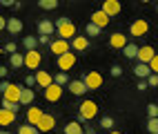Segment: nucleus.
Masks as SVG:
<instances>
[{
	"label": "nucleus",
	"instance_id": "1",
	"mask_svg": "<svg viewBox=\"0 0 158 134\" xmlns=\"http://www.w3.org/2000/svg\"><path fill=\"white\" fill-rule=\"evenodd\" d=\"M96 114H98V105H96V101H82L80 105H78V121H80V123L91 121Z\"/></svg>",
	"mask_w": 158,
	"mask_h": 134
},
{
	"label": "nucleus",
	"instance_id": "2",
	"mask_svg": "<svg viewBox=\"0 0 158 134\" xmlns=\"http://www.w3.org/2000/svg\"><path fill=\"white\" fill-rule=\"evenodd\" d=\"M56 34L60 38L71 40V38H76V25H73L69 18H58L56 20Z\"/></svg>",
	"mask_w": 158,
	"mask_h": 134
},
{
	"label": "nucleus",
	"instance_id": "3",
	"mask_svg": "<svg viewBox=\"0 0 158 134\" xmlns=\"http://www.w3.org/2000/svg\"><path fill=\"white\" fill-rule=\"evenodd\" d=\"M69 49H71V43L67 38H56V40H51V43H49V51H51V54H56V56L65 54V51H69Z\"/></svg>",
	"mask_w": 158,
	"mask_h": 134
},
{
	"label": "nucleus",
	"instance_id": "4",
	"mask_svg": "<svg viewBox=\"0 0 158 134\" xmlns=\"http://www.w3.org/2000/svg\"><path fill=\"white\" fill-rule=\"evenodd\" d=\"M73 65H76V54H71V49L58 56V69L60 71H69Z\"/></svg>",
	"mask_w": 158,
	"mask_h": 134
},
{
	"label": "nucleus",
	"instance_id": "5",
	"mask_svg": "<svg viewBox=\"0 0 158 134\" xmlns=\"http://www.w3.org/2000/svg\"><path fill=\"white\" fill-rule=\"evenodd\" d=\"M82 80H85V85L89 89H98L102 85V76L100 71H87V74H82Z\"/></svg>",
	"mask_w": 158,
	"mask_h": 134
},
{
	"label": "nucleus",
	"instance_id": "6",
	"mask_svg": "<svg viewBox=\"0 0 158 134\" xmlns=\"http://www.w3.org/2000/svg\"><path fill=\"white\" fill-rule=\"evenodd\" d=\"M60 96H62V85H58V83H51L49 87H45V98H47L49 103H56V101H60Z\"/></svg>",
	"mask_w": 158,
	"mask_h": 134
},
{
	"label": "nucleus",
	"instance_id": "7",
	"mask_svg": "<svg viewBox=\"0 0 158 134\" xmlns=\"http://www.w3.org/2000/svg\"><path fill=\"white\" fill-rule=\"evenodd\" d=\"M40 60H43V56H40L36 49H29L27 54H25V67H29V69H38V67H40Z\"/></svg>",
	"mask_w": 158,
	"mask_h": 134
},
{
	"label": "nucleus",
	"instance_id": "8",
	"mask_svg": "<svg viewBox=\"0 0 158 134\" xmlns=\"http://www.w3.org/2000/svg\"><path fill=\"white\" fill-rule=\"evenodd\" d=\"M154 56H156V49L154 47H149V45L138 47V63H147V65H149Z\"/></svg>",
	"mask_w": 158,
	"mask_h": 134
},
{
	"label": "nucleus",
	"instance_id": "9",
	"mask_svg": "<svg viewBox=\"0 0 158 134\" xmlns=\"http://www.w3.org/2000/svg\"><path fill=\"white\" fill-rule=\"evenodd\" d=\"M102 11L107 14L109 18L118 16L120 14V0H105V2H102Z\"/></svg>",
	"mask_w": 158,
	"mask_h": 134
},
{
	"label": "nucleus",
	"instance_id": "10",
	"mask_svg": "<svg viewBox=\"0 0 158 134\" xmlns=\"http://www.w3.org/2000/svg\"><path fill=\"white\" fill-rule=\"evenodd\" d=\"M43 116H45V112L40 110V107H34V105H29V110H27V123H31V125H38Z\"/></svg>",
	"mask_w": 158,
	"mask_h": 134
},
{
	"label": "nucleus",
	"instance_id": "11",
	"mask_svg": "<svg viewBox=\"0 0 158 134\" xmlns=\"http://www.w3.org/2000/svg\"><path fill=\"white\" fill-rule=\"evenodd\" d=\"M20 92H23V85H9V89L2 94V98L5 101H16V103H20Z\"/></svg>",
	"mask_w": 158,
	"mask_h": 134
},
{
	"label": "nucleus",
	"instance_id": "12",
	"mask_svg": "<svg viewBox=\"0 0 158 134\" xmlns=\"http://www.w3.org/2000/svg\"><path fill=\"white\" fill-rule=\"evenodd\" d=\"M147 32H149V25H147L145 20H136V23H131V27H129L131 36H145Z\"/></svg>",
	"mask_w": 158,
	"mask_h": 134
},
{
	"label": "nucleus",
	"instance_id": "13",
	"mask_svg": "<svg viewBox=\"0 0 158 134\" xmlns=\"http://www.w3.org/2000/svg\"><path fill=\"white\" fill-rule=\"evenodd\" d=\"M91 23H94V25H98L100 29H105V27L109 25V16L105 14L102 9H98V11H94V14H91Z\"/></svg>",
	"mask_w": 158,
	"mask_h": 134
},
{
	"label": "nucleus",
	"instance_id": "14",
	"mask_svg": "<svg viewBox=\"0 0 158 134\" xmlns=\"http://www.w3.org/2000/svg\"><path fill=\"white\" fill-rule=\"evenodd\" d=\"M36 128H38L40 132H51V130L56 128V119L51 116V114H45L43 119H40V123H38Z\"/></svg>",
	"mask_w": 158,
	"mask_h": 134
},
{
	"label": "nucleus",
	"instance_id": "15",
	"mask_svg": "<svg viewBox=\"0 0 158 134\" xmlns=\"http://www.w3.org/2000/svg\"><path fill=\"white\" fill-rule=\"evenodd\" d=\"M69 92L71 94H76V96H82L85 92H89V87L85 85V80H69Z\"/></svg>",
	"mask_w": 158,
	"mask_h": 134
},
{
	"label": "nucleus",
	"instance_id": "16",
	"mask_svg": "<svg viewBox=\"0 0 158 134\" xmlns=\"http://www.w3.org/2000/svg\"><path fill=\"white\" fill-rule=\"evenodd\" d=\"M109 45H111L114 49H123L125 45H127V36L120 34V32H116V34L109 36Z\"/></svg>",
	"mask_w": 158,
	"mask_h": 134
},
{
	"label": "nucleus",
	"instance_id": "17",
	"mask_svg": "<svg viewBox=\"0 0 158 134\" xmlns=\"http://www.w3.org/2000/svg\"><path fill=\"white\" fill-rule=\"evenodd\" d=\"M51 83H54V76L49 74V71H36V85H40V87H49Z\"/></svg>",
	"mask_w": 158,
	"mask_h": 134
},
{
	"label": "nucleus",
	"instance_id": "18",
	"mask_svg": "<svg viewBox=\"0 0 158 134\" xmlns=\"http://www.w3.org/2000/svg\"><path fill=\"white\" fill-rule=\"evenodd\" d=\"M54 32H56V25L51 23V20H40L38 23V34L40 36H51Z\"/></svg>",
	"mask_w": 158,
	"mask_h": 134
},
{
	"label": "nucleus",
	"instance_id": "19",
	"mask_svg": "<svg viewBox=\"0 0 158 134\" xmlns=\"http://www.w3.org/2000/svg\"><path fill=\"white\" fill-rule=\"evenodd\" d=\"M16 121V112L7 110V107H0V125H11Z\"/></svg>",
	"mask_w": 158,
	"mask_h": 134
},
{
	"label": "nucleus",
	"instance_id": "20",
	"mask_svg": "<svg viewBox=\"0 0 158 134\" xmlns=\"http://www.w3.org/2000/svg\"><path fill=\"white\" fill-rule=\"evenodd\" d=\"M89 47V40L85 36H76V38H71V49L73 51H85Z\"/></svg>",
	"mask_w": 158,
	"mask_h": 134
},
{
	"label": "nucleus",
	"instance_id": "21",
	"mask_svg": "<svg viewBox=\"0 0 158 134\" xmlns=\"http://www.w3.org/2000/svg\"><path fill=\"white\" fill-rule=\"evenodd\" d=\"M36 98L34 94V89H29V87H23V92H20V105H31Z\"/></svg>",
	"mask_w": 158,
	"mask_h": 134
},
{
	"label": "nucleus",
	"instance_id": "22",
	"mask_svg": "<svg viewBox=\"0 0 158 134\" xmlns=\"http://www.w3.org/2000/svg\"><path fill=\"white\" fill-rule=\"evenodd\" d=\"M65 134H85V128H82L80 121H71L65 125Z\"/></svg>",
	"mask_w": 158,
	"mask_h": 134
},
{
	"label": "nucleus",
	"instance_id": "23",
	"mask_svg": "<svg viewBox=\"0 0 158 134\" xmlns=\"http://www.w3.org/2000/svg\"><path fill=\"white\" fill-rule=\"evenodd\" d=\"M134 71H136V76H138V78H147L149 74H154V71H152V67L147 65V63H138V65L134 67Z\"/></svg>",
	"mask_w": 158,
	"mask_h": 134
},
{
	"label": "nucleus",
	"instance_id": "24",
	"mask_svg": "<svg viewBox=\"0 0 158 134\" xmlns=\"http://www.w3.org/2000/svg\"><path fill=\"white\" fill-rule=\"evenodd\" d=\"M7 29L11 34H20V32H23V20H20V18H9L7 20Z\"/></svg>",
	"mask_w": 158,
	"mask_h": 134
},
{
	"label": "nucleus",
	"instance_id": "25",
	"mask_svg": "<svg viewBox=\"0 0 158 134\" xmlns=\"http://www.w3.org/2000/svg\"><path fill=\"white\" fill-rule=\"evenodd\" d=\"M123 54H125V58H138V45L127 43L123 47Z\"/></svg>",
	"mask_w": 158,
	"mask_h": 134
},
{
	"label": "nucleus",
	"instance_id": "26",
	"mask_svg": "<svg viewBox=\"0 0 158 134\" xmlns=\"http://www.w3.org/2000/svg\"><path fill=\"white\" fill-rule=\"evenodd\" d=\"M9 63H11V67H23L25 65V54H11Z\"/></svg>",
	"mask_w": 158,
	"mask_h": 134
},
{
	"label": "nucleus",
	"instance_id": "27",
	"mask_svg": "<svg viewBox=\"0 0 158 134\" xmlns=\"http://www.w3.org/2000/svg\"><path fill=\"white\" fill-rule=\"evenodd\" d=\"M40 130L36 125H31V123H27V125H20L18 128V134H38Z\"/></svg>",
	"mask_w": 158,
	"mask_h": 134
},
{
	"label": "nucleus",
	"instance_id": "28",
	"mask_svg": "<svg viewBox=\"0 0 158 134\" xmlns=\"http://www.w3.org/2000/svg\"><path fill=\"white\" fill-rule=\"evenodd\" d=\"M23 45H25V49L29 51V49H36L40 43H38V38H34V36H27V38L23 40Z\"/></svg>",
	"mask_w": 158,
	"mask_h": 134
},
{
	"label": "nucleus",
	"instance_id": "29",
	"mask_svg": "<svg viewBox=\"0 0 158 134\" xmlns=\"http://www.w3.org/2000/svg\"><path fill=\"white\" fill-rule=\"evenodd\" d=\"M54 83H58V85H69V78H67V71H58V74L54 76Z\"/></svg>",
	"mask_w": 158,
	"mask_h": 134
},
{
	"label": "nucleus",
	"instance_id": "30",
	"mask_svg": "<svg viewBox=\"0 0 158 134\" xmlns=\"http://www.w3.org/2000/svg\"><path fill=\"white\" fill-rule=\"evenodd\" d=\"M100 32H102V29H100L98 25H94V23H91V20H89V25L85 27V34H87V36H98Z\"/></svg>",
	"mask_w": 158,
	"mask_h": 134
},
{
	"label": "nucleus",
	"instance_id": "31",
	"mask_svg": "<svg viewBox=\"0 0 158 134\" xmlns=\"http://www.w3.org/2000/svg\"><path fill=\"white\" fill-rule=\"evenodd\" d=\"M147 132H149V134H158V119H149V121H147Z\"/></svg>",
	"mask_w": 158,
	"mask_h": 134
},
{
	"label": "nucleus",
	"instance_id": "32",
	"mask_svg": "<svg viewBox=\"0 0 158 134\" xmlns=\"http://www.w3.org/2000/svg\"><path fill=\"white\" fill-rule=\"evenodd\" d=\"M38 5L43 9H56L58 7V0H38Z\"/></svg>",
	"mask_w": 158,
	"mask_h": 134
},
{
	"label": "nucleus",
	"instance_id": "33",
	"mask_svg": "<svg viewBox=\"0 0 158 134\" xmlns=\"http://www.w3.org/2000/svg\"><path fill=\"white\" fill-rule=\"evenodd\" d=\"M2 107H7V110H11V112H18V107H20V103H16V101H5V98H2Z\"/></svg>",
	"mask_w": 158,
	"mask_h": 134
},
{
	"label": "nucleus",
	"instance_id": "34",
	"mask_svg": "<svg viewBox=\"0 0 158 134\" xmlns=\"http://www.w3.org/2000/svg\"><path fill=\"white\" fill-rule=\"evenodd\" d=\"M100 125H102V130H111L114 128V119L111 116H102L100 119Z\"/></svg>",
	"mask_w": 158,
	"mask_h": 134
},
{
	"label": "nucleus",
	"instance_id": "35",
	"mask_svg": "<svg viewBox=\"0 0 158 134\" xmlns=\"http://www.w3.org/2000/svg\"><path fill=\"white\" fill-rule=\"evenodd\" d=\"M147 112H149V119H158V105H156V103L147 105Z\"/></svg>",
	"mask_w": 158,
	"mask_h": 134
},
{
	"label": "nucleus",
	"instance_id": "36",
	"mask_svg": "<svg viewBox=\"0 0 158 134\" xmlns=\"http://www.w3.org/2000/svg\"><path fill=\"white\" fill-rule=\"evenodd\" d=\"M147 85H149V87H158V74H149V76H147Z\"/></svg>",
	"mask_w": 158,
	"mask_h": 134
},
{
	"label": "nucleus",
	"instance_id": "37",
	"mask_svg": "<svg viewBox=\"0 0 158 134\" xmlns=\"http://www.w3.org/2000/svg\"><path fill=\"white\" fill-rule=\"evenodd\" d=\"M149 67H152V71H154V74H156V71H158V54L152 58V63H149Z\"/></svg>",
	"mask_w": 158,
	"mask_h": 134
},
{
	"label": "nucleus",
	"instance_id": "38",
	"mask_svg": "<svg viewBox=\"0 0 158 134\" xmlns=\"http://www.w3.org/2000/svg\"><path fill=\"white\" fill-rule=\"evenodd\" d=\"M120 74H123V69H120L118 65H114V67H111V76H120Z\"/></svg>",
	"mask_w": 158,
	"mask_h": 134
},
{
	"label": "nucleus",
	"instance_id": "39",
	"mask_svg": "<svg viewBox=\"0 0 158 134\" xmlns=\"http://www.w3.org/2000/svg\"><path fill=\"white\" fill-rule=\"evenodd\" d=\"M9 54H16V43H7V47H5Z\"/></svg>",
	"mask_w": 158,
	"mask_h": 134
},
{
	"label": "nucleus",
	"instance_id": "40",
	"mask_svg": "<svg viewBox=\"0 0 158 134\" xmlns=\"http://www.w3.org/2000/svg\"><path fill=\"white\" fill-rule=\"evenodd\" d=\"M38 43L40 45H49V36H38Z\"/></svg>",
	"mask_w": 158,
	"mask_h": 134
},
{
	"label": "nucleus",
	"instance_id": "41",
	"mask_svg": "<svg viewBox=\"0 0 158 134\" xmlns=\"http://www.w3.org/2000/svg\"><path fill=\"white\" fill-rule=\"evenodd\" d=\"M9 85H11V83H7V80H2V83H0V92H2V94H5V92L9 89Z\"/></svg>",
	"mask_w": 158,
	"mask_h": 134
},
{
	"label": "nucleus",
	"instance_id": "42",
	"mask_svg": "<svg viewBox=\"0 0 158 134\" xmlns=\"http://www.w3.org/2000/svg\"><path fill=\"white\" fill-rule=\"evenodd\" d=\"M147 87H149V85H147V78H145V80H140V83H138V89H140V92H145Z\"/></svg>",
	"mask_w": 158,
	"mask_h": 134
},
{
	"label": "nucleus",
	"instance_id": "43",
	"mask_svg": "<svg viewBox=\"0 0 158 134\" xmlns=\"http://www.w3.org/2000/svg\"><path fill=\"white\" fill-rule=\"evenodd\" d=\"M25 83L31 87V85H36V76H27V80H25Z\"/></svg>",
	"mask_w": 158,
	"mask_h": 134
},
{
	"label": "nucleus",
	"instance_id": "44",
	"mask_svg": "<svg viewBox=\"0 0 158 134\" xmlns=\"http://www.w3.org/2000/svg\"><path fill=\"white\" fill-rule=\"evenodd\" d=\"M0 5H5V7H11V5H16V0H0Z\"/></svg>",
	"mask_w": 158,
	"mask_h": 134
},
{
	"label": "nucleus",
	"instance_id": "45",
	"mask_svg": "<svg viewBox=\"0 0 158 134\" xmlns=\"http://www.w3.org/2000/svg\"><path fill=\"white\" fill-rule=\"evenodd\" d=\"M2 29H7V18L0 16V32H2Z\"/></svg>",
	"mask_w": 158,
	"mask_h": 134
},
{
	"label": "nucleus",
	"instance_id": "46",
	"mask_svg": "<svg viewBox=\"0 0 158 134\" xmlns=\"http://www.w3.org/2000/svg\"><path fill=\"white\" fill-rule=\"evenodd\" d=\"M5 76H7V67L0 65V78H5Z\"/></svg>",
	"mask_w": 158,
	"mask_h": 134
},
{
	"label": "nucleus",
	"instance_id": "47",
	"mask_svg": "<svg viewBox=\"0 0 158 134\" xmlns=\"http://www.w3.org/2000/svg\"><path fill=\"white\" fill-rule=\"evenodd\" d=\"M0 134H11V132H9V130H0Z\"/></svg>",
	"mask_w": 158,
	"mask_h": 134
},
{
	"label": "nucleus",
	"instance_id": "48",
	"mask_svg": "<svg viewBox=\"0 0 158 134\" xmlns=\"http://www.w3.org/2000/svg\"><path fill=\"white\" fill-rule=\"evenodd\" d=\"M85 134H96V132H94V130H89V132H85Z\"/></svg>",
	"mask_w": 158,
	"mask_h": 134
},
{
	"label": "nucleus",
	"instance_id": "49",
	"mask_svg": "<svg viewBox=\"0 0 158 134\" xmlns=\"http://www.w3.org/2000/svg\"><path fill=\"white\" fill-rule=\"evenodd\" d=\"M109 134H120V132H114V130H111V132H109Z\"/></svg>",
	"mask_w": 158,
	"mask_h": 134
},
{
	"label": "nucleus",
	"instance_id": "50",
	"mask_svg": "<svg viewBox=\"0 0 158 134\" xmlns=\"http://www.w3.org/2000/svg\"><path fill=\"white\" fill-rule=\"evenodd\" d=\"M140 2H152V0H140Z\"/></svg>",
	"mask_w": 158,
	"mask_h": 134
},
{
	"label": "nucleus",
	"instance_id": "51",
	"mask_svg": "<svg viewBox=\"0 0 158 134\" xmlns=\"http://www.w3.org/2000/svg\"><path fill=\"white\" fill-rule=\"evenodd\" d=\"M0 128H2V125H0Z\"/></svg>",
	"mask_w": 158,
	"mask_h": 134
}]
</instances>
